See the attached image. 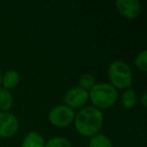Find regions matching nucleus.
Returning <instances> with one entry per match:
<instances>
[{
    "label": "nucleus",
    "instance_id": "1",
    "mask_svg": "<svg viewBox=\"0 0 147 147\" xmlns=\"http://www.w3.org/2000/svg\"><path fill=\"white\" fill-rule=\"evenodd\" d=\"M103 121V114L99 109L86 107L75 116V127L83 136L93 137L102 129Z\"/></svg>",
    "mask_w": 147,
    "mask_h": 147
},
{
    "label": "nucleus",
    "instance_id": "2",
    "mask_svg": "<svg viewBox=\"0 0 147 147\" xmlns=\"http://www.w3.org/2000/svg\"><path fill=\"white\" fill-rule=\"evenodd\" d=\"M89 99L97 109L111 108L118 100L117 90L110 84H96L89 93Z\"/></svg>",
    "mask_w": 147,
    "mask_h": 147
},
{
    "label": "nucleus",
    "instance_id": "3",
    "mask_svg": "<svg viewBox=\"0 0 147 147\" xmlns=\"http://www.w3.org/2000/svg\"><path fill=\"white\" fill-rule=\"evenodd\" d=\"M109 79L117 89H128L132 84V71L126 63L115 61L109 67Z\"/></svg>",
    "mask_w": 147,
    "mask_h": 147
},
{
    "label": "nucleus",
    "instance_id": "4",
    "mask_svg": "<svg viewBox=\"0 0 147 147\" xmlns=\"http://www.w3.org/2000/svg\"><path fill=\"white\" fill-rule=\"evenodd\" d=\"M49 120L55 127H67L75 120V112L65 105H59L51 110Z\"/></svg>",
    "mask_w": 147,
    "mask_h": 147
},
{
    "label": "nucleus",
    "instance_id": "5",
    "mask_svg": "<svg viewBox=\"0 0 147 147\" xmlns=\"http://www.w3.org/2000/svg\"><path fill=\"white\" fill-rule=\"evenodd\" d=\"M18 128V120L14 115L8 112H0V137H12L16 134Z\"/></svg>",
    "mask_w": 147,
    "mask_h": 147
},
{
    "label": "nucleus",
    "instance_id": "6",
    "mask_svg": "<svg viewBox=\"0 0 147 147\" xmlns=\"http://www.w3.org/2000/svg\"><path fill=\"white\" fill-rule=\"evenodd\" d=\"M89 100V92L80 87L71 88L65 95V106L69 108H81Z\"/></svg>",
    "mask_w": 147,
    "mask_h": 147
},
{
    "label": "nucleus",
    "instance_id": "7",
    "mask_svg": "<svg viewBox=\"0 0 147 147\" xmlns=\"http://www.w3.org/2000/svg\"><path fill=\"white\" fill-rule=\"evenodd\" d=\"M119 13L127 19H135L141 12V4L137 0H118L115 2Z\"/></svg>",
    "mask_w": 147,
    "mask_h": 147
},
{
    "label": "nucleus",
    "instance_id": "8",
    "mask_svg": "<svg viewBox=\"0 0 147 147\" xmlns=\"http://www.w3.org/2000/svg\"><path fill=\"white\" fill-rule=\"evenodd\" d=\"M45 139L39 133L30 132L23 138L21 147H45Z\"/></svg>",
    "mask_w": 147,
    "mask_h": 147
},
{
    "label": "nucleus",
    "instance_id": "9",
    "mask_svg": "<svg viewBox=\"0 0 147 147\" xmlns=\"http://www.w3.org/2000/svg\"><path fill=\"white\" fill-rule=\"evenodd\" d=\"M19 80H20V78H19L18 73L15 69H10V71H7L4 74L1 83H2L5 90L8 91L11 90V89H14L18 85Z\"/></svg>",
    "mask_w": 147,
    "mask_h": 147
},
{
    "label": "nucleus",
    "instance_id": "10",
    "mask_svg": "<svg viewBox=\"0 0 147 147\" xmlns=\"http://www.w3.org/2000/svg\"><path fill=\"white\" fill-rule=\"evenodd\" d=\"M137 103V95L133 89L128 88L125 90L121 97V104L124 108L131 109L136 105Z\"/></svg>",
    "mask_w": 147,
    "mask_h": 147
},
{
    "label": "nucleus",
    "instance_id": "11",
    "mask_svg": "<svg viewBox=\"0 0 147 147\" xmlns=\"http://www.w3.org/2000/svg\"><path fill=\"white\" fill-rule=\"evenodd\" d=\"M13 98L9 91L0 89V110L1 112H7L12 107Z\"/></svg>",
    "mask_w": 147,
    "mask_h": 147
},
{
    "label": "nucleus",
    "instance_id": "12",
    "mask_svg": "<svg viewBox=\"0 0 147 147\" xmlns=\"http://www.w3.org/2000/svg\"><path fill=\"white\" fill-rule=\"evenodd\" d=\"M89 147H113L111 140L104 134H97L93 136L89 143Z\"/></svg>",
    "mask_w": 147,
    "mask_h": 147
},
{
    "label": "nucleus",
    "instance_id": "13",
    "mask_svg": "<svg viewBox=\"0 0 147 147\" xmlns=\"http://www.w3.org/2000/svg\"><path fill=\"white\" fill-rule=\"evenodd\" d=\"M95 85H96V79L90 74H85V75L81 76L80 80H79V87L84 89L87 92L90 91Z\"/></svg>",
    "mask_w": 147,
    "mask_h": 147
},
{
    "label": "nucleus",
    "instance_id": "14",
    "mask_svg": "<svg viewBox=\"0 0 147 147\" xmlns=\"http://www.w3.org/2000/svg\"><path fill=\"white\" fill-rule=\"evenodd\" d=\"M45 147H71L69 141L65 137H53L45 144Z\"/></svg>",
    "mask_w": 147,
    "mask_h": 147
},
{
    "label": "nucleus",
    "instance_id": "15",
    "mask_svg": "<svg viewBox=\"0 0 147 147\" xmlns=\"http://www.w3.org/2000/svg\"><path fill=\"white\" fill-rule=\"evenodd\" d=\"M135 65L141 71H147V51H142L135 59Z\"/></svg>",
    "mask_w": 147,
    "mask_h": 147
},
{
    "label": "nucleus",
    "instance_id": "16",
    "mask_svg": "<svg viewBox=\"0 0 147 147\" xmlns=\"http://www.w3.org/2000/svg\"><path fill=\"white\" fill-rule=\"evenodd\" d=\"M141 104H142L143 107H146L147 106V94L144 93L141 97Z\"/></svg>",
    "mask_w": 147,
    "mask_h": 147
},
{
    "label": "nucleus",
    "instance_id": "17",
    "mask_svg": "<svg viewBox=\"0 0 147 147\" xmlns=\"http://www.w3.org/2000/svg\"><path fill=\"white\" fill-rule=\"evenodd\" d=\"M1 81H2V76H1V71H0V85H1Z\"/></svg>",
    "mask_w": 147,
    "mask_h": 147
}]
</instances>
